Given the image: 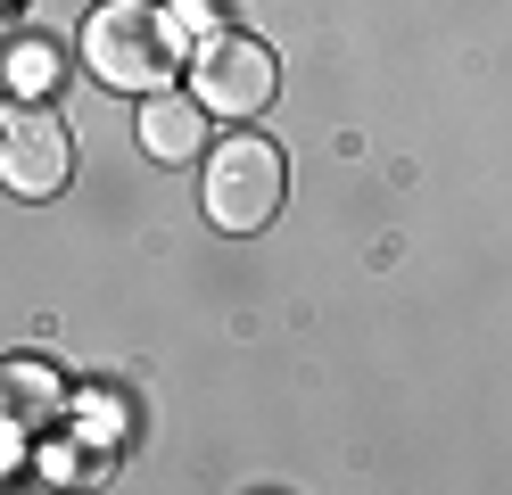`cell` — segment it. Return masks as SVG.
<instances>
[{
  "mask_svg": "<svg viewBox=\"0 0 512 495\" xmlns=\"http://www.w3.org/2000/svg\"><path fill=\"white\" fill-rule=\"evenodd\" d=\"M281 190H290V165H281L273 141H256V132H240V141L207 149V223L215 231H265L281 215Z\"/></svg>",
  "mask_w": 512,
  "mask_h": 495,
  "instance_id": "7a4b0ae2",
  "label": "cell"
},
{
  "mask_svg": "<svg viewBox=\"0 0 512 495\" xmlns=\"http://www.w3.org/2000/svg\"><path fill=\"white\" fill-rule=\"evenodd\" d=\"M141 149L157 165H190V157L207 149V108L190 91H149L141 99Z\"/></svg>",
  "mask_w": 512,
  "mask_h": 495,
  "instance_id": "5b68a950",
  "label": "cell"
},
{
  "mask_svg": "<svg viewBox=\"0 0 512 495\" xmlns=\"http://www.w3.org/2000/svg\"><path fill=\"white\" fill-rule=\"evenodd\" d=\"M83 58L116 91H157L182 66V25L174 9H149V0H100L83 17Z\"/></svg>",
  "mask_w": 512,
  "mask_h": 495,
  "instance_id": "6da1fadb",
  "label": "cell"
},
{
  "mask_svg": "<svg viewBox=\"0 0 512 495\" xmlns=\"http://www.w3.org/2000/svg\"><path fill=\"white\" fill-rule=\"evenodd\" d=\"M75 174V141L42 99H9L0 108V190L9 198H58Z\"/></svg>",
  "mask_w": 512,
  "mask_h": 495,
  "instance_id": "3957f363",
  "label": "cell"
},
{
  "mask_svg": "<svg viewBox=\"0 0 512 495\" xmlns=\"http://www.w3.org/2000/svg\"><path fill=\"white\" fill-rule=\"evenodd\" d=\"M0 396H9V421L17 429H42L58 421V372H42V363H0Z\"/></svg>",
  "mask_w": 512,
  "mask_h": 495,
  "instance_id": "52a82bcc",
  "label": "cell"
},
{
  "mask_svg": "<svg viewBox=\"0 0 512 495\" xmlns=\"http://www.w3.org/2000/svg\"><path fill=\"white\" fill-rule=\"evenodd\" d=\"M273 50L256 42V33H207L199 58H190V99H199L207 116H256L273 99Z\"/></svg>",
  "mask_w": 512,
  "mask_h": 495,
  "instance_id": "277c9868",
  "label": "cell"
},
{
  "mask_svg": "<svg viewBox=\"0 0 512 495\" xmlns=\"http://www.w3.org/2000/svg\"><path fill=\"white\" fill-rule=\"evenodd\" d=\"M58 66H67V58H58L50 33H17V42L0 50V91H9V99H42L58 83Z\"/></svg>",
  "mask_w": 512,
  "mask_h": 495,
  "instance_id": "8992f818",
  "label": "cell"
}]
</instances>
